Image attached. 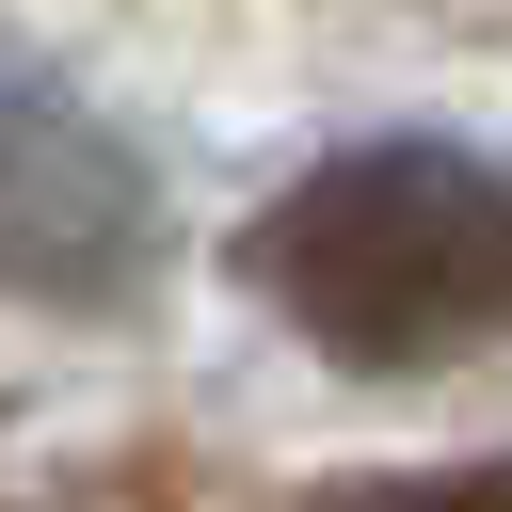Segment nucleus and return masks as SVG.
<instances>
[{
  "label": "nucleus",
  "instance_id": "obj_1",
  "mask_svg": "<svg viewBox=\"0 0 512 512\" xmlns=\"http://www.w3.org/2000/svg\"><path fill=\"white\" fill-rule=\"evenodd\" d=\"M256 288L352 368L480 352L512 336V176L464 144H352L256 224Z\"/></svg>",
  "mask_w": 512,
  "mask_h": 512
},
{
  "label": "nucleus",
  "instance_id": "obj_2",
  "mask_svg": "<svg viewBox=\"0 0 512 512\" xmlns=\"http://www.w3.org/2000/svg\"><path fill=\"white\" fill-rule=\"evenodd\" d=\"M144 256H160L144 160L80 96H48V80L0 64V288H32V304H128Z\"/></svg>",
  "mask_w": 512,
  "mask_h": 512
}]
</instances>
